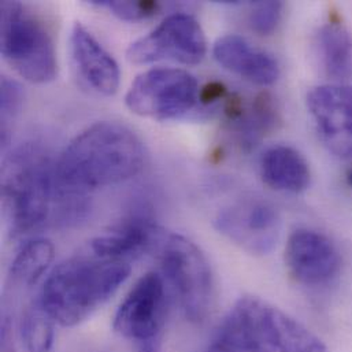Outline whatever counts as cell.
<instances>
[{"instance_id": "obj_16", "label": "cell", "mask_w": 352, "mask_h": 352, "mask_svg": "<svg viewBox=\"0 0 352 352\" xmlns=\"http://www.w3.org/2000/svg\"><path fill=\"white\" fill-rule=\"evenodd\" d=\"M259 172L267 186L285 193L306 190L311 179L310 168L305 157L288 146L269 148L261 158Z\"/></svg>"}, {"instance_id": "obj_2", "label": "cell", "mask_w": 352, "mask_h": 352, "mask_svg": "<svg viewBox=\"0 0 352 352\" xmlns=\"http://www.w3.org/2000/svg\"><path fill=\"white\" fill-rule=\"evenodd\" d=\"M131 263L95 254L63 261L47 276L38 303L60 327H76L99 310L129 278Z\"/></svg>"}, {"instance_id": "obj_17", "label": "cell", "mask_w": 352, "mask_h": 352, "mask_svg": "<svg viewBox=\"0 0 352 352\" xmlns=\"http://www.w3.org/2000/svg\"><path fill=\"white\" fill-rule=\"evenodd\" d=\"M320 54L327 73L338 80L352 76V40L349 30L338 22L327 23L318 33Z\"/></svg>"}, {"instance_id": "obj_6", "label": "cell", "mask_w": 352, "mask_h": 352, "mask_svg": "<svg viewBox=\"0 0 352 352\" xmlns=\"http://www.w3.org/2000/svg\"><path fill=\"white\" fill-rule=\"evenodd\" d=\"M1 54L29 82L48 84L56 78L54 38L41 18L22 3H1Z\"/></svg>"}, {"instance_id": "obj_9", "label": "cell", "mask_w": 352, "mask_h": 352, "mask_svg": "<svg viewBox=\"0 0 352 352\" xmlns=\"http://www.w3.org/2000/svg\"><path fill=\"white\" fill-rule=\"evenodd\" d=\"M206 52L207 41L200 23L189 14L177 12L132 43L126 59L135 65L172 60L193 66L204 59Z\"/></svg>"}, {"instance_id": "obj_21", "label": "cell", "mask_w": 352, "mask_h": 352, "mask_svg": "<svg viewBox=\"0 0 352 352\" xmlns=\"http://www.w3.org/2000/svg\"><path fill=\"white\" fill-rule=\"evenodd\" d=\"M95 6L107 8L113 15L124 21H143L155 16L161 11V3L153 0L118 1V0H92Z\"/></svg>"}, {"instance_id": "obj_24", "label": "cell", "mask_w": 352, "mask_h": 352, "mask_svg": "<svg viewBox=\"0 0 352 352\" xmlns=\"http://www.w3.org/2000/svg\"><path fill=\"white\" fill-rule=\"evenodd\" d=\"M347 181H349V184L352 186V170H350V173L347 175Z\"/></svg>"}, {"instance_id": "obj_1", "label": "cell", "mask_w": 352, "mask_h": 352, "mask_svg": "<svg viewBox=\"0 0 352 352\" xmlns=\"http://www.w3.org/2000/svg\"><path fill=\"white\" fill-rule=\"evenodd\" d=\"M146 162L142 140L125 125L100 121L76 136L55 164L56 199L85 196L140 173Z\"/></svg>"}, {"instance_id": "obj_20", "label": "cell", "mask_w": 352, "mask_h": 352, "mask_svg": "<svg viewBox=\"0 0 352 352\" xmlns=\"http://www.w3.org/2000/svg\"><path fill=\"white\" fill-rule=\"evenodd\" d=\"M55 321L41 307L38 300L33 302L21 318V339L28 352H50L54 344Z\"/></svg>"}, {"instance_id": "obj_8", "label": "cell", "mask_w": 352, "mask_h": 352, "mask_svg": "<svg viewBox=\"0 0 352 352\" xmlns=\"http://www.w3.org/2000/svg\"><path fill=\"white\" fill-rule=\"evenodd\" d=\"M168 307V291L162 274L146 273L120 303L113 328L124 339L135 342L138 352H160Z\"/></svg>"}, {"instance_id": "obj_4", "label": "cell", "mask_w": 352, "mask_h": 352, "mask_svg": "<svg viewBox=\"0 0 352 352\" xmlns=\"http://www.w3.org/2000/svg\"><path fill=\"white\" fill-rule=\"evenodd\" d=\"M3 197L12 237L34 232L54 219L55 165L43 148L25 144L8 157L3 169Z\"/></svg>"}, {"instance_id": "obj_5", "label": "cell", "mask_w": 352, "mask_h": 352, "mask_svg": "<svg viewBox=\"0 0 352 352\" xmlns=\"http://www.w3.org/2000/svg\"><path fill=\"white\" fill-rule=\"evenodd\" d=\"M154 251L184 317L192 324H203L212 310L215 295L212 270L204 252L188 237L165 230Z\"/></svg>"}, {"instance_id": "obj_10", "label": "cell", "mask_w": 352, "mask_h": 352, "mask_svg": "<svg viewBox=\"0 0 352 352\" xmlns=\"http://www.w3.org/2000/svg\"><path fill=\"white\" fill-rule=\"evenodd\" d=\"M214 225L219 233L251 255H267L277 244L281 219L267 201L245 199L221 210Z\"/></svg>"}, {"instance_id": "obj_7", "label": "cell", "mask_w": 352, "mask_h": 352, "mask_svg": "<svg viewBox=\"0 0 352 352\" xmlns=\"http://www.w3.org/2000/svg\"><path fill=\"white\" fill-rule=\"evenodd\" d=\"M200 100L196 78L182 69L155 67L136 77L125 96L136 116L154 121H173L188 116Z\"/></svg>"}, {"instance_id": "obj_3", "label": "cell", "mask_w": 352, "mask_h": 352, "mask_svg": "<svg viewBox=\"0 0 352 352\" xmlns=\"http://www.w3.org/2000/svg\"><path fill=\"white\" fill-rule=\"evenodd\" d=\"M212 340L233 352H327L298 320L256 296L240 298Z\"/></svg>"}, {"instance_id": "obj_15", "label": "cell", "mask_w": 352, "mask_h": 352, "mask_svg": "<svg viewBox=\"0 0 352 352\" xmlns=\"http://www.w3.org/2000/svg\"><path fill=\"white\" fill-rule=\"evenodd\" d=\"M212 55L226 70L261 87H269L280 77V67L273 55L252 47L237 34L218 38L212 47Z\"/></svg>"}, {"instance_id": "obj_19", "label": "cell", "mask_w": 352, "mask_h": 352, "mask_svg": "<svg viewBox=\"0 0 352 352\" xmlns=\"http://www.w3.org/2000/svg\"><path fill=\"white\" fill-rule=\"evenodd\" d=\"M236 121V131L240 138V143L244 147H252L261 140V138L276 125L277 110L273 103V98L269 94L259 95L250 111L244 110L233 118Z\"/></svg>"}, {"instance_id": "obj_13", "label": "cell", "mask_w": 352, "mask_h": 352, "mask_svg": "<svg viewBox=\"0 0 352 352\" xmlns=\"http://www.w3.org/2000/svg\"><path fill=\"white\" fill-rule=\"evenodd\" d=\"M70 52L80 77L94 92L103 96L117 94L121 81L120 66L81 22L73 25Z\"/></svg>"}, {"instance_id": "obj_14", "label": "cell", "mask_w": 352, "mask_h": 352, "mask_svg": "<svg viewBox=\"0 0 352 352\" xmlns=\"http://www.w3.org/2000/svg\"><path fill=\"white\" fill-rule=\"evenodd\" d=\"M162 229L147 212H135L110 232L91 241V252L106 259L131 263L146 252L154 251Z\"/></svg>"}, {"instance_id": "obj_18", "label": "cell", "mask_w": 352, "mask_h": 352, "mask_svg": "<svg viewBox=\"0 0 352 352\" xmlns=\"http://www.w3.org/2000/svg\"><path fill=\"white\" fill-rule=\"evenodd\" d=\"M55 248L47 239H33L22 245L10 267V280L16 287H33L50 269Z\"/></svg>"}, {"instance_id": "obj_22", "label": "cell", "mask_w": 352, "mask_h": 352, "mask_svg": "<svg viewBox=\"0 0 352 352\" xmlns=\"http://www.w3.org/2000/svg\"><path fill=\"white\" fill-rule=\"evenodd\" d=\"M23 89L21 84L12 78H1L0 111H1V136L7 133L8 124L16 117L23 103Z\"/></svg>"}, {"instance_id": "obj_11", "label": "cell", "mask_w": 352, "mask_h": 352, "mask_svg": "<svg viewBox=\"0 0 352 352\" xmlns=\"http://www.w3.org/2000/svg\"><path fill=\"white\" fill-rule=\"evenodd\" d=\"M285 265L299 284L321 287L339 274L342 259L329 237L313 229H298L287 241Z\"/></svg>"}, {"instance_id": "obj_23", "label": "cell", "mask_w": 352, "mask_h": 352, "mask_svg": "<svg viewBox=\"0 0 352 352\" xmlns=\"http://www.w3.org/2000/svg\"><path fill=\"white\" fill-rule=\"evenodd\" d=\"M283 15V3L280 1H259L254 4L250 14V25L254 32L261 36L272 34Z\"/></svg>"}, {"instance_id": "obj_12", "label": "cell", "mask_w": 352, "mask_h": 352, "mask_svg": "<svg viewBox=\"0 0 352 352\" xmlns=\"http://www.w3.org/2000/svg\"><path fill=\"white\" fill-rule=\"evenodd\" d=\"M307 106L327 147L339 158L351 160V85H320L307 95Z\"/></svg>"}]
</instances>
